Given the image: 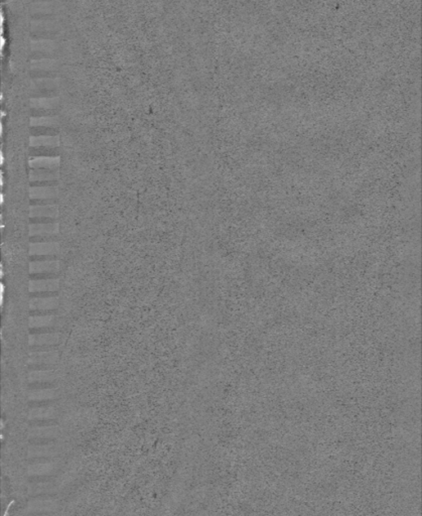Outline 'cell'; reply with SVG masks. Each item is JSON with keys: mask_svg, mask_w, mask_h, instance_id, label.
Masks as SVG:
<instances>
[{"mask_svg": "<svg viewBox=\"0 0 422 516\" xmlns=\"http://www.w3.org/2000/svg\"><path fill=\"white\" fill-rule=\"evenodd\" d=\"M54 416V410L51 407H33L30 411V417L34 420H50Z\"/></svg>", "mask_w": 422, "mask_h": 516, "instance_id": "cell-17", "label": "cell"}, {"mask_svg": "<svg viewBox=\"0 0 422 516\" xmlns=\"http://www.w3.org/2000/svg\"><path fill=\"white\" fill-rule=\"evenodd\" d=\"M57 177H59L57 170L50 169H31L29 175L30 183L43 181H56Z\"/></svg>", "mask_w": 422, "mask_h": 516, "instance_id": "cell-12", "label": "cell"}, {"mask_svg": "<svg viewBox=\"0 0 422 516\" xmlns=\"http://www.w3.org/2000/svg\"><path fill=\"white\" fill-rule=\"evenodd\" d=\"M60 336L57 333L51 334H41V335H30L29 344L32 346H53L59 343Z\"/></svg>", "mask_w": 422, "mask_h": 516, "instance_id": "cell-6", "label": "cell"}, {"mask_svg": "<svg viewBox=\"0 0 422 516\" xmlns=\"http://www.w3.org/2000/svg\"><path fill=\"white\" fill-rule=\"evenodd\" d=\"M55 376L52 370L44 371H31L29 375V381L31 382H53Z\"/></svg>", "mask_w": 422, "mask_h": 516, "instance_id": "cell-18", "label": "cell"}, {"mask_svg": "<svg viewBox=\"0 0 422 516\" xmlns=\"http://www.w3.org/2000/svg\"><path fill=\"white\" fill-rule=\"evenodd\" d=\"M57 329L55 327L52 328H33L29 330L30 335H41V334H51V333H56Z\"/></svg>", "mask_w": 422, "mask_h": 516, "instance_id": "cell-25", "label": "cell"}, {"mask_svg": "<svg viewBox=\"0 0 422 516\" xmlns=\"http://www.w3.org/2000/svg\"><path fill=\"white\" fill-rule=\"evenodd\" d=\"M57 358L56 351H51V352H38V353H30V364H46V365H53Z\"/></svg>", "mask_w": 422, "mask_h": 516, "instance_id": "cell-8", "label": "cell"}, {"mask_svg": "<svg viewBox=\"0 0 422 516\" xmlns=\"http://www.w3.org/2000/svg\"><path fill=\"white\" fill-rule=\"evenodd\" d=\"M57 289H59V278L29 281L30 293H56Z\"/></svg>", "mask_w": 422, "mask_h": 516, "instance_id": "cell-3", "label": "cell"}, {"mask_svg": "<svg viewBox=\"0 0 422 516\" xmlns=\"http://www.w3.org/2000/svg\"><path fill=\"white\" fill-rule=\"evenodd\" d=\"M55 204V199H30L31 206H51Z\"/></svg>", "mask_w": 422, "mask_h": 516, "instance_id": "cell-24", "label": "cell"}, {"mask_svg": "<svg viewBox=\"0 0 422 516\" xmlns=\"http://www.w3.org/2000/svg\"><path fill=\"white\" fill-rule=\"evenodd\" d=\"M57 122L56 116H48V117H31L30 125L32 126H46L53 127Z\"/></svg>", "mask_w": 422, "mask_h": 516, "instance_id": "cell-20", "label": "cell"}, {"mask_svg": "<svg viewBox=\"0 0 422 516\" xmlns=\"http://www.w3.org/2000/svg\"><path fill=\"white\" fill-rule=\"evenodd\" d=\"M59 98L57 97H51V98H31L30 99V106L31 109H50V110H55V108L59 106Z\"/></svg>", "mask_w": 422, "mask_h": 516, "instance_id": "cell-13", "label": "cell"}, {"mask_svg": "<svg viewBox=\"0 0 422 516\" xmlns=\"http://www.w3.org/2000/svg\"><path fill=\"white\" fill-rule=\"evenodd\" d=\"M30 224H50V223H57L56 219L54 218H46V217H35L29 219Z\"/></svg>", "mask_w": 422, "mask_h": 516, "instance_id": "cell-26", "label": "cell"}, {"mask_svg": "<svg viewBox=\"0 0 422 516\" xmlns=\"http://www.w3.org/2000/svg\"><path fill=\"white\" fill-rule=\"evenodd\" d=\"M29 260L30 262L31 261H53V260H57V256L53 255H32V256H29Z\"/></svg>", "mask_w": 422, "mask_h": 516, "instance_id": "cell-28", "label": "cell"}, {"mask_svg": "<svg viewBox=\"0 0 422 516\" xmlns=\"http://www.w3.org/2000/svg\"><path fill=\"white\" fill-rule=\"evenodd\" d=\"M30 112L32 117H48L56 115V110L50 109H31Z\"/></svg>", "mask_w": 422, "mask_h": 516, "instance_id": "cell-21", "label": "cell"}, {"mask_svg": "<svg viewBox=\"0 0 422 516\" xmlns=\"http://www.w3.org/2000/svg\"><path fill=\"white\" fill-rule=\"evenodd\" d=\"M59 232V224H30L29 233L31 236H52Z\"/></svg>", "mask_w": 422, "mask_h": 516, "instance_id": "cell-7", "label": "cell"}, {"mask_svg": "<svg viewBox=\"0 0 422 516\" xmlns=\"http://www.w3.org/2000/svg\"><path fill=\"white\" fill-rule=\"evenodd\" d=\"M59 252V244L57 242H45V243H30L29 256L32 255H55Z\"/></svg>", "mask_w": 422, "mask_h": 516, "instance_id": "cell-4", "label": "cell"}, {"mask_svg": "<svg viewBox=\"0 0 422 516\" xmlns=\"http://www.w3.org/2000/svg\"><path fill=\"white\" fill-rule=\"evenodd\" d=\"M29 387L34 389H52L55 387V384L53 382H31L29 383Z\"/></svg>", "mask_w": 422, "mask_h": 516, "instance_id": "cell-23", "label": "cell"}, {"mask_svg": "<svg viewBox=\"0 0 422 516\" xmlns=\"http://www.w3.org/2000/svg\"><path fill=\"white\" fill-rule=\"evenodd\" d=\"M52 507H53V503L48 502V501H40V502L34 503L33 510L34 511H44V510H50L52 509Z\"/></svg>", "mask_w": 422, "mask_h": 516, "instance_id": "cell-27", "label": "cell"}, {"mask_svg": "<svg viewBox=\"0 0 422 516\" xmlns=\"http://www.w3.org/2000/svg\"><path fill=\"white\" fill-rule=\"evenodd\" d=\"M29 156L31 158H43V157H59V149L57 147L49 146H29Z\"/></svg>", "mask_w": 422, "mask_h": 516, "instance_id": "cell-14", "label": "cell"}, {"mask_svg": "<svg viewBox=\"0 0 422 516\" xmlns=\"http://www.w3.org/2000/svg\"><path fill=\"white\" fill-rule=\"evenodd\" d=\"M30 199H55V187H30Z\"/></svg>", "mask_w": 422, "mask_h": 516, "instance_id": "cell-11", "label": "cell"}, {"mask_svg": "<svg viewBox=\"0 0 422 516\" xmlns=\"http://www.w3.org/2000/svg\"><path fill=\"white\" fill-rule=\"evenodd\" d=\"M57 278L56 274H48V273H41V274H30V280H43V279H53Z\"/></svg>", "mask_w": 422, "mask_h": 516, "instance_id": "cell-29", "label": "cell"}, {"mask_svg": "<svg viewBox=\"0 0 422 516\" xmlns=\"http://www.w3.org/2000/svg\"><path fill=\"white\" fill-rule=\"evenodd\" d=\"M59 260L53 261H31L29 264L30 274H56L59 272Z\"/></svg>", "mask_w": 422, "mask_h": 516, "instance_id": "cell-1", "label": "cell"}, {"mask_svg": "<svg viewBox=\"0 0 422 516\" xmlns=\"http://www.w3.org/2000/svg\"><path fill=\"white\" fill-rule=\"evenodd\" d=\"M57 235L52 236H31L30 243H45V242H57Z\"/></svg>", "mask_w": 422, "mask_h": 516, "instance_id": "cell-22", "label": "cell"}, {"mask_svg": "<svg viewBox=\"0 0 422 516\" xmlns=\"http://www.w3.org/2000/svg\"><path fill=\"white\" fill-rule=\"evenodd\" d=\"M56 317L55 315L50 316H30L29 327L33 328H52L55 327Z\"/></svg>", "mask_w": 422, "mask_h": 516, "instance_id": "cell-9", "label": "cell"}, {"mask_svg": "<svg viewBox=\"0 0 422 516\" xmlns=\"http://www.w3.org/2000/svg\"><path fill=\"white\" fill-rule=\"evenodd\" d=\"M29 399L32 401H45L53 400L56 397V391L54 388L52 389H32L29 392Z\"/></svg>", "mask_w": 422, "mask_h": 516, "instance_id": "cell-15", "label": "cell"}, {"mask_svg": "<svg viewBox=\"0 0 422 516\" xmlns=\"http://www.w3.org/2000/svg\"><path fill=\"white\" fill-rule=\"evenodd\" d=\"M30 135L31 136H55L57 130L53 127L32 126L30 127Z\"/></svg>", "mask_w": 422, "mask_h": 516, "instance_id": "cell-19", "label": "cell"}, {"mask_svg": "<svg viewBox=\"0 0 422 516\" xmlns=\"http://www.w3.org/2000/svg\"><path fill=\"white\" fill-rule=\"evenodd\" d=\"M57 307H59V300H57V297L35 298V299H31L29 302L30 311L53 312V311H56Z\"/></svg>", "mask_w": 422, "mask_h": 516, "instance_id": "cell-2", "label": "cell"}, {"mask_svg": "<svg viewBox=\"0 0 422 516\" xmlns=\"http://www.w3.org/2000/svg\"><path fill=\"white\" fill-rule=\"evenodd\" d=\"M57 216V208L55 205L51 206H31L30 207V218L46 217L54 218Z\"/></svg>", "mask_w": 422, "mask_h": 516, "instance_id": "cell-10", "label": "cell"}, {"mask_svg": "<svg viewBox=\"0 0 422 516\" xmlns=\"http://www.w3.org/2000/svg\"><path fill=\"white\" fill-rule=\"evenodd\" d=\"M31 169H50L57 170L60 165L59 157H43V158H31L29 161Z\"/></svg>", "mask_w": 422, "mask_h": 516, "instance_id": "cell-5", "label": "cell"}, {"mask_svg": "<svg viewBox=\"0 0 422 516\" xmlns=\"http://www.w3.org/2000/svg\"><path fill=\"white\" fill-rule=\"evenodd\" d=\"M30 146H49V147H57L59 145V136H31L30 137Z\"/></svg>", "mask_w": 422, "mask_h": 516, "instance_id": "cell-16", "label": "cell"}]
</instances>
